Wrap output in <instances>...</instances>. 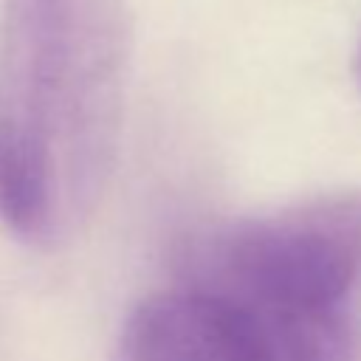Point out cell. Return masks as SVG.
<instances>
[{
	"mask_svg": "<svg viewBox=\"0 0 361 361\" xmlns=\"http://www.w3.org/2000/svg\"><path fill=\"white\" fill-rule=\"evenodd\" d=\"M355 82L361 87V39H358V51H355Z\"/></svg>",
	"mask_w": 361,
	"mask_h": 361,
	"instance_id": "5",
	"label": "cell"
},
{
	"mask_svg": "<svg viewBox=\"0 0 361 361\" xmlns=\"http://www.w3.org/2000/svg\"><path fill=\"white\" fill-rule=\"evenodd\" d=\"M14 214V183H11V161L6 144V121H3V102H0V223L8 228Z\"/></svg>",
	"mask_w": 361,
	"mask_h": 361,
	"instance_id": "4",
	"label": "cell"
},
{
	"mask_svg": "<svg viewBox=\"0 0 361 361\" xmlns=\"http://www.w3.org/2000/svg\"><path fill=\"white\" fill-rule=\"evenodd\" d=\"M133 62L127 0H6L0 102L14 183L8 231L76 237L116 169Z\"/></svg>",
	"mask_w": 361,
	"mask_h": 361,
	"instance_id": "1",
	"label": "cell"
},
{
	"mask_svg": "<svg viewBox=\"0 0 361 361\" xmlns=\"http://www.w3.org/2000/svg\"><path fill=\"white\" fill-rule=\"evenodd\" d=\"M113 361H257V355L223 313L175 285L130 310Z\"/></svg>",
	"mask_w": 361,
	"mask_h": 361,
	"instance_id": "3",
	"label": "cell"
},
{
	"mask_svg": "<svg viewBox=\"0 0 361 361\" xmlns=\"http://www.w3.org/2000/svg\"><path fill=\"white\" fill-rule=\"evenodd\" d=\"M175 285L223 313L257 361H361V192L195 234Z\"/></svg>",
	"mask_w": 361,
	"mask_h": 361,
	"instance_id": "2",
	"label": "cell"
}]
</instances>
